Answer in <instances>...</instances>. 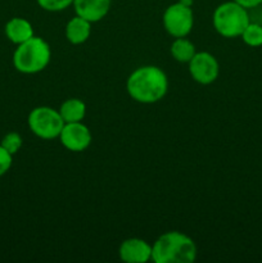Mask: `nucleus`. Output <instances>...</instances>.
<instances>
[{
	"label": "nucleus",
	"instance_id": "nucleus-1",
	"mask_svg": "<svg viewBox=\"0 0 262 263\" xmlns=\"http://www.w3.org/2000/svg\"><path fill=\"white\" fill-rule=\"evenodd\" d=\"M131 99L141 104H153L164 98L169 90V79L157 66H143L131 72L126 81Z\"/></svg>",
	"mask_w": 262,
	"mask_h": 263
},
{
	"label": "nucleus",
	"instance_id": "nucleus-2",
	"mask_svg": "<svg viewBox=\"0 0 262 263\" xmlns=\"http://www.w3.org/2000/svg\"><path fill=\"white\" fill-rule=\"evenodd\" d=\"M197 254L194 240L180 231L162 234L152 246V261L156 263H192Z\"/></svg>",
	"mask_w": 262,
	"mask_h": 263
},
{
	"label": "nucleus",
	"instance_id": "nucleus-3",
	"mask_svg": "<svg viewBox=\"0 0 262 263\" xmlns=\"http://www.w3.org/2000/svg\"><path fill=\"white\" fill-rule=\"evenodd\" d=\"M50 45L43 37L32 36L17 45L13 53V66L21 73L35 74L44 71L50 63Z\"/></svg>",
	"mask_w": 262,
	"mask_h": 263
},
{
	"label": "nucleus",
	"instance_id": "nucleus-4",
	"mask_svg": "<svg viewBox=\"0 0 262 263\" xmlns=\"http://www.w3.org/2000/svg\"><path fill=\"white\" fill-rule=\"evenodd\" d=\"M213 27L226 39L238 37L249 25L248 12L236 2H225L218 5L212 15Z\"/></svg>",
	"mask_w": 262,
	"mask_h": 263
},
{
	"label": "nucleus",
	"instance_id": "nucleus-5",
	"mask_svg": "<svg viewBox=\"0 0 262 263\" xmlns=\"http://www.w3.org/2000/svg\"><path fill=\"white\" fill-rule=\"evenodd\" d=\"M27 123L30 130L44 140L59 138V134L64 126V121L59 110L45 105L33 108L28 115Z\"/></svg>",
	"mask_w": 262,
	"mask_h": 263
},
{
	"label": "nucleus",
	"instance_id": "nucleus-6",
	"mask_svg": "<svg viewBox=\"0 0 262 263\" xmlns=\"http://www.w3.org/2000/svg\"><path fill=\"white\" fill-rule=\"evenodd\" d=\"M164 30L172 37H185L193 30L194 14L192 7L182 4L181 2L174 3L166 8L162 17Z\"/></svg>",
	"mask_w": 262,
	"mask_h": 263
},
{
	"label": "nucleus",
	"instance_id": "nucleus-7",
	"mask_svg": "<svg viewBox=\"0 0 262 263\" xmlns=\"http://www.w3.org/2000/svg\"><path fill=\"white\" fill-rule=\"evenodd\" d=\"M188 64L192 79L200 85L212 84L220 73L217 59L208 51H197Z\"/></svg>",
	"mask_w": 262,
	"mask_h": 263
},
{
	"label": "nucleus",
	"instance_id": "nucleus-8",
	"mask_svg": "<svg viewBox=\"0 0 262 263\" xmlns=\"http://www.w3.org/2000/svg\"><path fill=\"white\" fill-rule=\"evenodd\" d=\"M59 140L62 145L69 152L80 153V152L86 151L91 144V131L82 122L64 123L59 134Z\"/></svg>",
	"mask_w": 262,
	"mask_h": 263
},
{
	"label": "nucleus",
	"instance_id": "nucleus-9",
	"mask_svg": "<svg viewBox=\"0 0 262 263\" xmlns=\"http://www.w3.org/2000/svg\"><path fill=\"white\" fill-rule=\"evenodd\" d=\"M120 258L127 263H145L152 259V246L144 239L128 238L121 243Z\"/></svg>",
	"mask_w": 262,
	"mask_h": 263
},
{
	"label": "nucleus",
	"instance_id": "nucleus-10",
	"mask_svg": "<svg viewBox=\"0 0 262 263\" xmlns=\"http://www.w3.org/2000/svg\"><path fill=\"white\" fill-rule=\"evenodd\" d=\"M76 15L85 18L89 22H99L108 14L112 0H73Z\"/></svg>",
	"mask_w": 262,
	"mask_h": 263
},
{
	"label": "nucleus",
	"instance_id": "nucleus-11",
	"mask_svg": "<svg viewBox=\"0 0 262 263\" xmlns=\"http://www.w3.org/2000/svg\"><path fill=\"white\" fill-rule=\"evenodd\" d=\"M5 36L15 45L25 43L33 35V27L30 21L22 17H14L5 25Z\"/></svg>",
	"mask_w": 262,
	"mask_h": 263
},
{
	"label": "nucleus",
	"instance_id": "nucleus-12",
	"mask_svg": "<svg viewBox=\"0 0 262 263\" xmlns=\"http://www.w3.org/2000/svg\"><path fill=\"white\" fill-rule=\"evenodd\" d=\"M64 33H66L67 40L73 45L84 44L91 33V22L80 15H76L67 22Z\"/></svg>",
	"mask_w": 262,
	"mask_h": 263
},
{
	"label": "nucleus",
	"instance_id": "nucleus-13",
	"mask_svg": "<svg viewBox=\"0 0 262 263\" xmlns=\"http://www.w3.org/2000/svg\"><path fill=\"white\" fill-rule=\"evenodd\" d=\"M59 113H61L64 123L81 122L86 115V104L81 99L71 98L62 103Z\"/></svg>",
	"mask_w": 262,
	"mask_h": 263
},
{
	"label": "nucleus",
	"instance_id": "nucleus-14",
	"mask_svg": "<svg viewBox=\"0 0 262 263\" xmlns=\"http://www.w3.org/2000/svg\"><path fill=\"white\" fill-rule=\"evenodd\" d=\"M171 55L174 57L175 61L180 63H189L190 59L195 55V45L190 40L185 37H176L174 43L171 44Z\"/></svg>",
	"mask_w": 262,
	"mask_h": 263
},
{
	"label": "nucleus",
	"instance_id": "nucleus-15",
	"mask_svg": "<svg viewBox=\"0 0 262 263\" xmlns=\"http://www.w3.org/2000/svg\"><path fill=\"white\" fill-rule=\"evenodd\" d=\"M240 36L247 45L253 46V48L262 45V27L257 23L249 22Z\"/></svg>",
	"mask_w": 262,
	"mask_h": 263
},
{
	"label": "nucleus",
	"instance_id": "nucleus-16",
	"mask_svg": "<svg viewBox=\"0 0 262 263\" xmlns=\"http://www.w3.org/2000/svg\"><path fill=\"white\" fill-rule=\"evenodd\" d=\"M22 136L18 133H8L4 138L2 139V143L0 145L5 149V151L9 152L12 156H14L15 153H18L21 148H22Z\"/></svg>",
	"mask_w": 262,
	"mask_h": 263
},
{
	"label": "nucleus",
	"instance_id": "nucleus-17",
	"mask_svg": "<svg viewBox=\"0 0 262 263\" xmlns=\"http://www.w3.org/2000/svg\"><path fill=\"white\" fill-rule=\"evenodd\" d=\"M39 7L48 12H61L73 4V0H36Z\"/></svg>",
	"mask_w": 262,
	"mask_h": 263
},
{
	"label": "nucleus",
	"instance_id": "nucleus-18",
	"mask_svg": "<svg viewBox=\"0 0 262 263\" xmlns=\"http://www.w3.org/2000/svg\"><path fill=\"white\" fill-rule=\"evenodd\" d=\"M13 163V156L0 145V176L7 174Z\"/></svg>",
	"mask_w": 262,
	"mask_h": 263
},
{
	"label": "nucleus",
	"instance_id": "nucleus-19",
	"mask_svg": "<svg viewBox=\"0 0 262 263\" xmlns=\"http://www.w3.org/2000/svg\"><path fill=\"white\" fill-rule=\"evenodd\" d=\"M238 4H240L241 7H244L246 9H251V8L258 7L259 4H262V0H234Z\"/></svg>",
	"mask_w": 262,
	"mask_h": 263
},
{
	"label": "nucleus",
	"instance_id": "nucleus-20",
	"mask_svg": "<svg viewBox=\"0 0 262 263\" xmlns=\"http://www.w3.org/2000/svg\"><path fill=\"white\" fill-rule=\"evenodd\" d=\"M180 2H181L182 4L188 5V7H192V4H193V0H180Z\"/></svg>",
	"mask_w": 262,
	"mask_h": 263
}]
</instances>
